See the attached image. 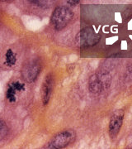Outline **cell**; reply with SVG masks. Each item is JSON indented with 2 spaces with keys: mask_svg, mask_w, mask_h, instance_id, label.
<instances>
[{
  "mask_svg": "<svg viewBox=\"0 0 132 149\" xmlns=\"http://www.w3.org/2000/svg\"><path fill=\"white\" fill-rule=\"evenodd\" d=\"M73 17L74 13L69 8L60 6L57 7L54 10L50 21L56 30L60 31L69 24V22L72 20Z\"/></svg>",
  "mask_w": 132,
  "mask_h": 149,
  "instance_id": "1",
  "label": "cell"
},
{
  "mask_svg": "<svg viewBox=\"0 0 132 149\" xmlns=\"http://www.w3.org/2000/svg\"><path fill=\"white\" fill-rule=\"evenodd\" d=\"M101 36L92 27H85L77 34L75 42L80 48L91 47L100 42Z\"/></svg>",
  "mask_w": 132,
  "mask_h": 149,
  "instance_id": "2",
  "label": "cell"
},
{
  "mask_svg": "<svg viewBox=\"0 0 132 149\" xmlns=\"http://www.w3.org/2000/svg\"><path fill=\"white\" fill-rule=\"evenodd\" d=\"M41 70V62L37 59H33L28 61L21 68V76L26 82L32 83L37 80Z\"/></svg>",
  "mask_w": 132,
  "mask_h": 149,
  "instance_id": "3",
  "label": "cell"
},
{
  "mask_svg": "<svg viewBox=\"0 0 132 149\" xmlns=\"http://www.w3.org/2000/svg\"><path fill=\"white\" fill-rule=\"evenodd\" d=\"M111 84V77L106 73H98L91 76L89 80V91L92 93H100Z\"/></svg>",
  "mask_w": 132,
  "mask_h": 149,
  "instance_id": "4",
  "label": "cell"
},
{
  "mask_svg": "<svg viewBox=\"0 0 132 149\" xmlns=\"http://www.w3.org/2000/svg\"><path fill=\"white\" fill-rule=\"evenodd\" d=\"M75 134L73 131L64 130L55 135L48 144L47 148L59 149L67 147L74 141Z\"/></svg>",
  "mask_w": 132,
  "mask_h": 149,
  "instance_id": "5",
  "label": "cell"
},
{
  "mask_svg": "<svg viewBox=\"0 0 132 149\" xmlns=\"http://www.w3.org/2000/svg\"><path fill=\"white\" fill-rule=\"evenodd\" d=\"M124 111L122 109L116 110L111 116L109 122V134L111 139H115L122 128L123 119H124Z\"/></svg>",
  "mask_w": 132,
  "mask_h": 149,
  "instance_id": "6",
  "label": "cell"
},
{
  "mask_svg": "<svg viewBox=\"0 0 132 149\" xmlns=\"http://www.w3.org/2000/svg\"><path fill=\"white\" fill-rule=\"evenodd\" d=\"M53 90V79L50 74H48L43 83L42 86V103L43 104H47Z\"/></svg>",
  "mask_w": 132,
  "mask_h": 149,
  "instance_id": "7",
  "label": "cell"
},
{
  "mask_svg": "<svg viewBox=\"0 0 132 149\" xmlns=\"http://www.w3.org/2000/svg\"><path fill=\"white\" fill-rule=\"evenodd\" d=\"M30 3L42 8H48L55 3V0H28Z\"/></svg>",
  "mask_w": 132,
  "mask_h": 149,
  "instance_id": "8",
  "label": "cell"
},
{
  "mask_svg": "<svg viewBox=\"0 0 132 149\" xmlns=\"http://www.w3.org/2000/svg\"><path fill=\"white\" fill-rule=\"evenodd\" d=\"M17 90L16 89V87L13 85V84L12 83L8 91H7V94H6V96H7V99L8 100V101L12 103V102L16 101V93Z\"/></svg>",
  "mask_w": 132,
  "mask_h": 149,
  "instance_id": "9",
  "label": "cell"
},
{
  "mask_svg": "<svg viewBox=\"0 0 132 149\" xmlns=\"http://www.w3.org/2000/svg\"><path fill=\"white\" fill-rule=\"evenodd\" d=\"M5 57H6V61L5 63L8 65H15L17 61V57H16V55L14 54V52L9 49V50H8V52H6L5 55Z\"/></svg>",
  "mask_w": 132,
  "mask_h": 149,
  "instance_id": "10",
  "label": "cell"
},
{
  "mask_svg": "<svg viewBox=\"0 0 132 149\" xmlns=\"http://www.w3.org/2000/svg\"><path fill=\"white\" fill-rule=\"evenodd\" d=\"M8 133V127L3 121L0 120V141L6 137Z\"/></svg>",
  "mask_w": 132,
  "mask_h": 149,
  "instance_id": "11",
  "label": "cell"
},
{
  "mask_svg": "<svg viewBox=\"0 0 132 149\" xmlns=\"http://www.w3.org/2000/svg\"><path fill=\"white\" fill-rule=\"evenodd\" d=\"M79 2H80V0H67L68 4L71 6L77 5V4H79Z\"/></svg>",
  "mask_w": 132,
  "mask_h": 149,
  "instance_id": "12",
  "label": "cell"
},
{
  "mask_svg": "<svg viewBox=\"0 0 132 149\" xmlns=\"http://www.w3.org/2000/svg\"><path fill=\"white\" fill-rule=\"evenodd\" d=\"M7 0H0V2H5Z\"/></svg>",
  "mask_w": 132,
  "mask_h": 149,
  "instance_id": "13",
  "label": "cell"
},
{
  "mask_svg": "<svg viewBox=\"0 0 132 149\" xmlns=\"http://www.w3.org/2000/svg\"><path fill=\"white\" fill-rule=\"evenodd\" d=\"M129 72H130V74H131V76H132V70H131V71H129Z\"/></svg>",
  "mask_w": 132,
  "mask_h": 149,
  "instance_id": "14",
  "label": "cell"
}]
</instances>
